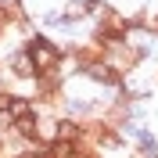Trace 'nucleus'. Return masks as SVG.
<instances>
[{
	"label": "nucleus",
	"mask_w": 158,
	"mask_h": 158,
	"mask_svg": "<svg viewBox=\"0 0 158 158\" xmlns=\"http://www.w3.org/2000/svg\"><path fill=\"white\" fill-rule=\"evenodd\" d=\"M7 65H11V76H18V79H40V76H36V69H32V58L25 54V47L15 50Z\"/></svg>",
	"instance_id": "2"
},
{
	"label": "nucleus",
	"mask_w": 158,
	"mask_h": 158,
	"mask_svg": "<svg viewBox=\"0 0 158 158\" xmlns=\"http://www.w3.org/2000/svg\"><path fill=\"white\" fill-rule=\"evenodd\" d=\"M148 29H151V32H158V15H151V18H148Z\"/></svg>",
	"instance_id": "5"
},
{
	"label": "nucleus",
	"mask_w": 158,
	"mask_h": 158,
	"mask_svg": "<svg viewBox=\"0 0 158 158\" xmlns=\"http://www.w3.org/2000/svg\"><path fill=\"white\" fill-rule=\"evenodd\" d=\"M11 158H43V148H36V144H25V148H18Z\"/></svg>",
	"instance_id": "4"
},
{
	"label": "nucleus",
	"mask_w": 158,
	"mask_h": 158,
	"mask_svg": "<svg viewBox=\"0 0 158 158\" xmlns=\"http://www.w3.org/2000/svg\"><path fill=\"white\" fill-rule=\"evenodd\" d=\"M36 111V104H32L29 97H22V94H11V104H7V118L15 122V118H25Z\"/></svg>",
	"instance_id": "3"
},
{
	"label": "nucleus",
	"mask_w": 158,
	"mask_h": 158,
	"mask_svg": "<svg viewBox=\"0 0 158 158\" xmlns=\"http://www.w3.org/2000/svg\"><path fill=\"white\" fill-rule=\"evenodd\" d=\"M22 47H25V54L32 58L36 76H54V69H58L61 58H65V50H61L58 43H50L47 36H32V40H25Z\"/></svg>",
	"instance_id": "1"
}]
</instances>
